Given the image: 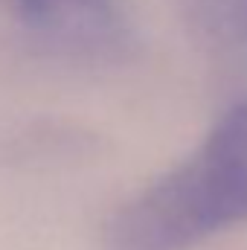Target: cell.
I'll list each match as a JSON object with an SVG mask.
<instances>
[{"label":"cell","instance_id":"cell-1","mask_svg":"<svg viewBox=\"0 0 247 250\" xmlns=\"http://www.w3.org/2000/svg\"><path fill=\"white\" fill-rule=\"evenodd\" d=\"M247 221V102L233 105L204 143L114 212L108 250H189Z\"/></svg>","mask_w":247,"mask_h":250},{"label":"cell","instance_id":"cell-2","mask_svg":"<svg viewBox=\"0 0 247 250\" xmlns=\"http://www.w3.org/2000/svg\"><path fill=\"white\" fill-rule=\"evenodd\" d=\"M21 15L50 41L79 53H108L123 44L125 26L114 0H18Z\"/></svg>","mask_w":247,"mask_h":250},{"label":"cell","instance_id":"cell-3","mask_svg":"<svg viewBox=\"0 0 247 250\" xmlns=\"http://www.w3.org/2000/svg\"><path fill=\"white\" fill-rule=\"evenodd\" d=\"M206 29L247 59V0H198Z\"/></svg>","mask_w":247,"mask_h":250}]
</instances>
